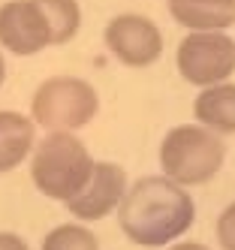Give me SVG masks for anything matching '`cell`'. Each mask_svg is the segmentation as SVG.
<instances>
[{
	"mask_svg": "<svg viewBox=\"0 0 235 250\" xmlns=\"http://www.w3.org/2000/svg\"><path fill=\"white\" fill-rule=\"evenodd\" d=\"M217 241L223 250H235V202L223 208V214L217 217Z\"/></svg>",
	"mask_w": 235,
	"mask_h": 250,
	"instance_id": "obj_14",
	"label": "cell"
},
{
	"mask_svg": "<svg viewBox=\"0 0 235 250\" xmlns=\"http://www.w3.org/2000/svg\"><path fill=\"white\" fill-rule=\"evenodd\" d=\"M0 250H30L24 244L21 235H15V232H0Z\"/></svg>",
	"mask_w": 235,
	"mask_h": 250,
	"instance_id": "obj_15",
	"label": "cell"
},
{
	"mask_svg": "<svg viewBox=\"0 0 235 250\" xmlns=\"http://www.w3.org/2000/svg\"><path fill=\"white\" fill-rule=\"evenodd\" d=\"M193 115L199 127L211 133H235V84L220 82L202 87V94L193 100Z\"/></svg>",
	"mask_w": 235,
	"mask_h": 250,
	"instance_id": "obj_10",
	"label": "cell"
},
{
	"mask_svg": "<svg viewBox=\"0 0 235 250\" xmlns=\"http://www.w3.org/2000/svg\"><path fill=\"white\" fill-rule=\"evenodd\" d=\"M43 250H100V241L87 226L64 223V226H54L45 235Z\"/></svg>",
	"mask_w": 235,
	"mask_h": 250,
	"instance_id": "obj_13",
	"label": "cell"
},
{
	"mask_svg": "<svg viewBox=\"0 0 235 250\" xmlns=\"http://www.w3.org/2000/svg\"><path fill=\"white\" fill-rule=\"evenodd\" d=\"M178 73L196 87L226 82L235 73V40L223 30H190L178 45Z\"/></svg>",
	"mask_w": 235,
	"mask_h": 250,
	"instance_id": "obj_5",
	"label": "cell"
},
{
	"mask_svg": "<svg viewBox=\"0 0 235 250\" xmlns=\"http://www.w3.org/2000/svg\"><path fill=\"white\" fill-rule=\"evenodd\" d=\"M169 250H208L205 244H196V241H187V244H175V247H169Z\"/></svg>",
	"mask_w": 235,
	"mask_h": 250,
	"instance_id": "obj_16",
	"label": "cell"
},
{
	"mask_svg": "<svg viewBox=\"0 0 235 250\" xmlns=\"http://www.w3.org/2000/svg\"><path fill=\"white\" fill-rule=\"evenodd\" d=\"M3 79H6V63H3V55H0V84H3Z\"/></svg>",
	"mask_w": 235,
	"mask_h": 250,
	"instance_id": "obj_17",
	"label": "cell"
},
{
	"mask_svg": "<svg viewBox=\"0 0 235 250\" xmlns=\"http://www.w3.org/2000/svg\"><path fill=\"white\" fill-rule=\"evenodd\" d=\"M169 12L187 30H226L235 24V0H169Z\"/></svg>",
	"mask_w": 235,
	"mask_h": 250,
	"instance_id": "obj_9",
	"label": "cell"
},
{
	"mask_svg": "<svg viewBox=\"0 0 235 250\" xmlns=\"http://www.w3.org/2000/svg\"><path fill=\"white\" fill-rule=\"evenodd\" d=\"M33 124L18 112H0V175L18 169L33 151Z\"/></svg>",
	"mask_w": 235,
	"mask_h": 250,
	"instance_id": "obj_11",
	"label": "cell"
},
{
	"mask_svg": "<svg viewBox=\"0 0 235 250\" xmlns=\"http://www.w3.org/2000/svg\"><path fill=\"white\" fill-rule=\"evenodd\" d=\"M97 109H100L97 91L85 79H72V76L45 79L36 87L33 103H30L33 124L36 127H45L48 133L79 130L85 124H90Z\"/></svg>",
	"mask_w": 235,
	"mask_h": 250,
	"instance_id": "obj_4",
	"label": "cell"
},
{
	"mask_svg": "<svg viewBox=\"0 0 235 250\" xmlns=\"http://www.w3.org/2000/svg\"><path fill=\"white\" fill-rule=\"evenodd\" d=\"M226 145L223 139L199 127V124H181L169 130L160 145V166L163 178L175 181L178 187H199L223 169Z\"/></svg>",
	"mask_w": 235,
	"mask_h": 250,
	"instance_id": "obj_3",
	"label": "cell"
},
{
	"mask_svg": "<svg viewBox=\"0 0 235 250\" xmlns=\"http://www.w3.org/2000/svg\"><path fill=\"white\" fill-rule=\"evenodd\" d=\"M45 12V21L51 30V45H64L82 27V9L76 0H36Z\"/></svg>",
	"mask_w": 235,
	"mask_h": 250,
	"instance_id": "obj_12",
	"label": "cell"
},
{
	"mask_svg": "<svg viewBox=\"0 0 235 250\" xmlns=\"http://www.w3.org/2000/svg\"><path fill=\"white\" fill-rule=\"evenodd\" d=\"M108 51L127 66H151L163 55V33L145 15H118L106 27Z\"/></svg>",
	"mask_w": 235,
	"mask_h": 250,
	"instance_id": "obj_7",
	"label": "cell"
},
{
	"mask_svg": "<svg viewBox=\"0 0 235 250\" xmlns=\"http://www.w3.org/2000/svg\"><path fill=\"white\" fill-rule=\"evenodd\" d=\"M196 205L184 187L163 175L139 178L118 202L121 232L139 247H166L193 226Z\"/></svg>",
	"mask_w": 235,
	"mask_h": 250,
	"instance_id": "obj_1",
	"label": "cell"
},
{
	"mask_svg": "<svg viewBox=\"0 0 235 250\" xmlns=\"http://www.w3.org/2000/svg\"><path fill=\"white\" fill-rule=\"evenodd\" d=\"M0 45L9 55H40L51 45L45 12L36 0H9L0 6Z\"/></svg>",
	"mask_w": 235,
	"mask_h": 250,
	"instance_id": "obj_6",
	"label": "cell"
},
{
	"mask_svg": "<svg viewBox=\"0 0 235 250\" xmlns=\"http://www.w3.org/2000/svg\"><path fill=\"white\" fill-rule=\"evenodd\" d=\"M124 193H127V172L118 163H106L103 160V163H94V172H90L87 184L82 187L79 196H72L66 202V208L76 220L94 223L118 208Z\"/></svg>",
	"mask_w": 235,
	"mask_h": 250,
	"instance_id": "obj_8",
	"label": "cell"
},
{
	"mask_svg": "<svg viewBox=\"0 0 235 250\" xmlns=\"http://www.w3.org/2000/svg\"><path fill=\"white\" fill-rule=\"evenodd\" d=\"M97 160L72 133H48L30 157V178L36 190L48 199L69 202L87 184Z\"/></svg>",
	"mask_w": 235,
	"mask_h": 250,
	"instance_id": "obj_2",
	"label": "cell"
}]
</instances>
